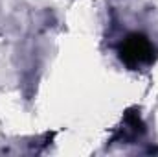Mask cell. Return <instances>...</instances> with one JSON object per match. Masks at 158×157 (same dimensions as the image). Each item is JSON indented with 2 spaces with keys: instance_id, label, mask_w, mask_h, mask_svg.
Returning <instances> with one entry per match:
<instances>
[{
  "instance_id": "6da1fadb",
  "label": "cell",
  "mask_w": 158,
  "mask_h": 157,
  "mask_svg": "<svg viewBox=\"0 0 158 157\" xmlns=\"http://www.w3.org/2000/svg\"><path fill=\"white\" fill-rule=\"evenodd\" d=\"M119 59L129 69H138V67L149 65L156 59V48L145 35L131 34L119 44Z\"/></svg>"
}]
</instances>
